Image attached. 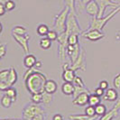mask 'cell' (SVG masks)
Listing matches in <instances>:
<instances>
[{
  "mask_svg": "<svg viewBox=\"0 0 120 120\" xmlns=\"http://www.w3.org/2000/svg\"><path fill=\"white\" fill-rule=\"evenodd\" d=\"M47 81L46 76L42 72L35 71L24 80L27 90L32 94L44 91V85Z\"/></svg>",
  "mask_w": 120,
  "mask_h": 120,
  "instance_id": "1",
  "label": "cell"
},
{
  "mask_svg": "<svg viewBox=\"0 0 120 120\" xmlns=\"http://www.w3.org/2000/svg\"><path fill=\"white\" fill-rule=\"evenodd\" d=\"M119 12H120V6H118L116 8H114L105 17H102V18L92 17L88 30H90V29H96V30H98L100 31V32H103V29L106 26V24H108V22L114 17L115 15H116Z\"/></svg>",
  "mask_w": 120,
  "mask_h": 120,
  "instance_id": "2",
  "label": "cell"
},
{
  "mask_svg": "<svg viewBox=\"0 0 120 120\" xmlns=\"http://www.w3.org/2000/svg\"><path fill=\"white\" fill-rule=\"evenodd\" d=\"M70 12H71L70 8L68 6H64V8L54 17L53 29L59 34L66 31L67 19H68V15H69Z\"/></svg>",
  "mask_w": 120,
  "mask_h": 120,
  "instance_id": "3",
  "label": "cell"
},
{
  "mask_svg": "<svg viewBox=\"0 0 120 120\" xmlns=\"http://www.w3.org/2000/svg\"><path fill=\"white\" fill-rule=\"evenodd\" d=\"M39 115H44V110L41 106H39V104L35 103L26 105L22 112V116L24 120H32Z\"/></svg>",
  "mask_w": 120,
  "mask_h": 120,
  "instance_id": "4",
  "label": "cell"
},
{
  "mask_svg": "<svg viewBox=\"0 0 120 120\" xmlns=\"http://www.w3.org/2000/svg\"><path fill=\"white\" fill-rule=\"evenodd\" d=\"M75 14L70 12L69 15H68V19H67V24H66V34L68 35L75 34H81L84 31L81 29V27L79 26V24L78 22V19Z\"/></svg>",
  "mask_w": 120,
  "mask_h": 120,
  "instance_id": "5",
  "label": "cell"
},
{
  "mask_svg": "<svg viewBox=\"0 0 120 120\" xmlns=\"http://www.w3.org/2000/svg\"><path fill=\"white\" fill-rule=\"evenodd\" d=\"M68 34L66 32L62 33L59 34V37L57 39L58 42V55L60 58V61L62 63L66 62V57H67V48H68Z\"/></svg>",
  "mask_w": 120,
  "mask_h": 120,
  "instance_id": "6",
  "label": "cell"
},
{
  "mask_svg": "<svg viewBox=\"0 0 120 120\" xmlns=\"http://www.w3.org/2000/svg\"><path fill=\"white\" fill-rule=\"evenodd\" d=\"M96 1L99 6V13H98V18H102L104 16L106 9L108 6L114 7V8L120 6V2H116V1H113V0H96Z\"/></svg>",
  "mask_w": 120,
  "mask_h": 120,
  "instance_id": "7",
  "label": "cell"
},
{
  "mask_svg": "<svg viewBox=\"0 0 120 120\" xmlns=\"http://www.w3.org/2000/svg\"><path fill=\"white\" fill-rule=\"evenodd\" d=\"M81 36L90 42H98L99 40H102L105 37V34L96 29H90V30L87 29L81 34Z\"/></svg>",
  "mask_w": 120,
  "mask_h": 120,
  "instance_id": "8",
  "label": "cell"
},
{
  "mask_svg": "<svg viewBox=\"0 0 120 120\" xmlns=\"http://www.w3.org/2000/svg\"><path fill=\"white\" fill-rule=\"evenodd\" d=\"M71 68L73 71H79V70L82 71H86V52L83 48H81L80 54L76 61L71 64Z\"/></svg>",
  "mask_w": 120,
  "mask_h": 120,
  "instance_id": "9",
  "label": "cell"
},
{
  "mask_svg": "<svg viewBox=\"0 0 120 120\" xmlns=\"http://www.w3.org/2000/svg\"><path fill=\"white\" fill-rule=\"evenodd\" d=\"M12 37L14 38V40L22 47L24 53L29 54V40H30V36L28 34H26V35H17V34H12Z\"/></svg>",
  "mask_w": 120,
  "mask_h": 120,
  "instance_id": "10",
  "label": "cell"
},
{
  "mask_svg": "<svg viewBox=\"0 0 120 120\" xmlns=\"http://www.w3.org/2000/svg\"><path fill=\"white\" fill-rule=\"evenodd\" d=\"M81 46L80 44L78 43L76 45H68V48H67V56L70 58L71 64L73 62H75L76 60L78 59V57L80 54L81 52Z\"/></svg>",
  "mask_w": 120,
  "mask_h": 120,
  "instance_id": "11",
  "label": "cell"
},
{
  "mask_svg": "<svg viewBox=\"0 0 120 120\" xmlns=\"http://www.w3.org/2000/svg\"><path fill=\"white\" fill-rule=\"evenodd\" d=\"M119 110H120V99H118L117 101H116V104L114 105V107L111 108L108 112H107L105 115H103L102 116H100V118L98 120H113L118 116Z\"/></svg>",
  "mask_w": 120,
  "mask_h": 120,
  "instance_id": "12",
  "label": "cell"
},
{
  "mask_svg": "<svg viewBox=\"0 0 120 120\" xmlns=\"http://www.w3.org/2000/svg\"><path fill=\"white\" fill-rule=\"evenodd\" d=\"M85 12L91 17H98V13H99V6L98 5L96 0H92L86 6Z\"/></svg>",
  "mask_w": 120,
  "mask_h": 120,
  "instance_id": "13",
  "label": "cell"
},
{
  "mask_svg": "<svg viewBox=\"0 0 120 120\" xmlns=\"http://www.w3.org/2000/svg\"><path fill=\"white\" fill-rule=\"evenodd\" d=\"M90 95V94H89V92H83V93L79 94L75 98H73L72 104L77 107H84L87 104H89Z\"/></svg>",
  "mask_w": 120,
  "mask_h": 120,
  "instance_id": "14",
  "label": "cell"
},
{
  "mask_svg": "<svg viewBox=\"0 0 120 120\" xmlns=\"http://www.w3.org/2000/svg\"><path fill=\"white\" fill-rule=\"evenodd\" d=\"M104 100H107V101H117L118 100V93L116 89H109L108 88L107 91H106V94L103 98Z\"/></svg>",
  "mask_w": 120,
  "mask_h": 120,
  "instance_id": "15",
  "label": "cell"
},
{
  "mask_svg": "<svg viewBox=\"0 0 120 120\" xmlns=\"http://www.w3.org/2000/svg\"><path fill=\"white\" fill-rule=\"evenodd\" d=\"M37 59L34 54H26V56L24 58V65L27 69H31L35 66Z\"/></svg>",
  "mask_w": 120,
  "mask_h": 120,
  "instance_id": "16",
  "label": "cell"
},
{
  "mask_svg": "<svg viewBox=\"0 0 120 120\" xmlns=\"http://www.w3.org/2000/svg\"><path fill=\"white\" fill-rule=\"evenodd\" d=\"M75 77V71H73L71 68H69L62 72V79L64 80V82H73Z\"/></svg>",
  "mask_w": 120,
  "mask_h": 120,
  "instance_id": "17",
  "label": "cell"
},
{
  "mask_svg": "<svg viewBox=\"0 0 120 120\" xmlns=\"http://www.w3.org/2000/svg\"><path fill=\"white\" fill-rule=\"evenodd\" d=\"M74 91H75V86L72 82H64L61 86V92L66 96L73 95Z\"/></svg>",
  "mask_w": 120,
  "mask_h": 120,
  "instance_id": "18",
  "label": "cell"
},
{
  "mask_svg": "<svg viewBox=\"0 0 120 120\" xmlns=\"http://www.w3.org/2000/svg\"><path fill=\"white\" fill-rule=\"evenodd\" d=\"M58 89V86L56 81H54L52 79H47L46 83L44 85V91L51 93V94H54Z\"/></svg>",
  "mask_w": 120,
  "mask_h": 120,
  "instance_id": "19",
  "label": "cell"
},
{
  "mask_svg": "<svg viewBox=\"0 0 120 120\" xmlns=\"http://www.w3.org/2000/svg\"><path fill=\"white\" fill-rule=\"evenodd\" d=\"M17 79H18L17 72L15 70V68H13V67L10 68V73H9V76H8L6 83L9 85L10 87H13V85L17 81Z\"/></svg>",
  "mask_w": 120,
  "mask_h": 120,
  "instance_id": "20",
  "label": "cell"
},
{
  "mask_svg": "<svg viewBox=\"0 0 120 120\" xmlns=\"http://www.w3.org/2000/svg\"><path fill=\"white\" fill-rule=\"evenodd\" d=\"M0 103H1V106L5 108H11L12 104L14 103V101L12 100V98L10 97H8L6 94H3L2 97H1V100H0Z\"/></svg>",
  "mask_w": 120,
  "mask_h": 120,
  "instance_id": "21",
  "label": "cell"
},
{
  "mask_svg": "<svg viewBox=\"0 0 120 120\" xmlns=\"http://www.w3.org/2000/svg\"><path fill=\"white\" fill-rule=\"evenodd\" d=\"M49 32H50V30H49L48 25H46V24H39V25L37 26V28H36V33H37V34L40 36H42V37L47 36Z\"/></svg>",
  "mask_w": 120,
  "mask_h": 120,
  "instance_id": "22",
  "label": "cell"
},
{
  "mask_svg": "<svg viewBox=\"0 0 120 120\" xmlns=\"http://www.w3.org/2000/svg\"><path fill=\"white\" fill-rule=\"evenodd\" d=\"M97 116H89L86 114H77V115H71L69 116V119L71 120H95Z\"/></svg>",
  "mask_w": 120,
  "mask_h": 120,
  "instance_id": "23",
  "label": "cell"
},
{
  "mask_svg": "<svg viewBox=\"0 0 120 120\" xmlns=\"http://www.w3.org/2000/svg\"><path fill=\"white\" fill-rule=\"evenodd\" d=\"M3 92H4V94H6L8 97H10L14 102L16 101V99H17V90H16V89H15L13 87H10V88H8L7 90H6Z\"/></svg>",
  "mask_w": 120,
  "mask_h": 120,
  "instance_id": "24",
  "label": "cell"
},
{
  "mask_svg": "<svg viewBox=\"0 0 120 120\" xmlns=\"http://www.w3.org/2000/svg\"><path fill=\"white\" fill-rule=\"evenodd\" d=\"M53 100V94L48 93L46 91L42 92V104L45 106H49Z\"/></svg>",
  "mask_w": 120,
  "mask_h": 120,
  "instance_id": "25",
  "label": "cell"
},
{
  "mask_svg": "<svg viewBox=\"0 0 120 120\" xmlns=\"http://www.w3.org/2000/svg\"><path fill=\"white\" fill-rule=\"evenodd\" d=\"M12 34H17V35H26L27 34V29L22 26V25H15L12 29Z\"/></svg>",
  "mask_w": 120,
  "mask_h": 120,
  "instance_id": "26",
  "label": "cell"
},
{
  "mask_svg": "<svg viewBox=\"0 0 120 120\" xmlns=\"http://www.w3.org/2000/svg\"><path fill=\"white\" fill-rule=\"evenodd\" d=\"M101 103V98L100 97H98V95H96L95 93L94 94H90V98H89V105L90 106H93V107H96L98 104Z\"/></svg>",
  "mask_w": 120,
  "mask_h": 120,
  "instance_id": "27",
  "label": "cell"
},
{
  "mask_svg": "<svg viewBox=\"0 0 120 120\" xmlns=\"http://www.w3.org/2000/svg\"><path fill=\"white\" fill-rule=\"evenodd\" d=\"M40 47L42 50H49L52 47V41L47 37H42L40 40Z\"/></svg>",
  "mask_w": 120,
  "mask_h": 120,
  "instance_id": "28",
  "label": "cell"
},
{
  "mask_svg": "<svg viewBox=\"0 0 120 120\" xmlns=\"http://www.w3.org/2000/svg\"><path fill=\"white\" fill-rule=\"evenodd\" d=\"M65 6H68L71 10V12L78 15V13L76 10V0H63Z\"/></svg>",
  "mask_w": 120,
  "mask_h": 120,
  "instance_id": "29",
  "label": "cell"
},
{
  "mask_svg": "<svg viewBox=\"0 0 120 120\" xmlns=\"http://www.w3.org/2000/svg\"><path fill=\"white\" fill-rule=\"evenodd\" d=\"M95 109H96V115L97 116H102L103 115H105L107 113V108L104 104H98V106L95 107Z\"/></svg>",
  "mask_w": 120,
  "mask_h": 120,
  "instance_id": "30",
  "label": "cell"
},
{
  "mask_svg": "<svg viewBox=\"0 0 120 120\" xmlns=\"http://www.w3.org/2000/svg\"><path fill=\"white\" fill-rule=\"evenodd\" d=\"M68 43L69 45H76L79 43V34H72L68 36Z\"/></svg>",
  "mask_w": 120,
  "mask_h": 120,
  "instance_id": "31",
  "label": "cell"
},
{
  "mask_svg": "<svg viewBox=\"0 0 120 120\" xmlns=\"http://www.w3.org/2000/svg\"><path fill=\"white\" fill-rule=\"evenodd\" d=\"M10 73V69H6V70H2L0 71V82H6L7 79Z\"/></svg>",
  "mask_w": 120,
  "mask_h": 120,
  "instance_id": "32",
  "label": "cell"
},
{
  "mask_svg": "<svg viewBox=\"0 0 120 120\" xmlns=\"http://www.w3.org/2000/svg\"><path fill=\"white\" fill-rule=\"evenodd\" d=\"M32 101L33 103H35V104L42 103V92L32 94Z\"/></svg>",
  "mask_w": 120,
  "mask_h": 120,
  "instance_id": "33",
  "label": "cell"
},
{
  "mask_svg": "<svg viewBox=\"0 0 120 120\" xmlns=\"http://www.w3.org/2000/svg\"><path fill=\"white\" fill-rule=\"evenodd\" d=\"M3 5L6 7V11H13L15 8V6H16L15 2L13 1V0H6V2H5V4H3Z\"/></svg>",
  "mask_w": 120,
  "mask_h": 120,
  "instance_id": "34",
  "label": "cell"
},
{
  "mask_svg": "<svg viewBox=\"0 0 120 120\" xmlns=\"http://www.w3.org/2000/svg\"><path fill=\"white\" fill-rule=\"evenodd\" d=\"M85 114L87 115V116H97L95 107L89 105L87 108H85Z\"/></svg>",
  "mask_w": 120,
  "mask_h": 120,
  "instance_id": "35",
  "label": "cell"
},
{
  "mask_svg": "<svg viewBox=\"0 0 120 120\" xmlns=\"http://www.w3.org/2000/svg\"><path fill=\"white\" fill-rule=\"evenodd\" d=\"M72 83L74 84V86H77V87L86 88L84 84V81L82 80V79L80 78V77H79V76H76V77H75V79H74V80H73Z\"/></svg>",
  "mask_w": 120,
  "mask_h": 120,
  "instance_id": "36",
  "label": "cell"
},
{
  "mask_svg": "<svg viewBox=\"0 0 120 120\" xmlns=\"http://www.w3.org/2000/svg\"><path fill=\"white\" fill-rule=\"evenodd\" d=\"M47 38H49L52 42V41H57V39H58V37H59V34L56 32V31H50L48 33V34H47V36H46Z\"/></svg>",
  "mask_w": 120,
  "mask_h": 120,
  "instance_id": "37",
  "label": "cell"
},
{
  "mask_svg": "<svg viewBox=\"0 0 120 120\" xmlns=\"http://www.w3.org/2000/svg\"><path fill=\"white\" fill-rule=\"evenodd\" d=\"M83 92H88V90H87V88H80V87H77V86H75V91H74V93H73V98H75L77 96H79V94H81V93H83Z\"/></svg>",
  "mask_w": 120,
  "mask_h": 120,
  "instance_id": "38",
  "label": "cell"
},
{
  "mask_svg": "<svg viewBox=\"0 0 120 120\" xmlns=\"http://www.w3.org/2000/svg\"><path fill=\"white\" fill-rule=\"evenodd\" d=\"M113 85L116 89H119L120 90V73L117 74L113 79Z\"/></svg>",
  "mask_w": 120,
  "mask_h": 120,
  "instance_id": "39",
  "label": "cell"
},
{
  "mask_svg": "<svg viewBox=\"0 0 120 120\" xmlns=\"http://www.w3.org/2000/svg\"><path fill=\"white\" fill-rule=\"evenodd\" d=\"M6 53V44L4 43H1L0 44V58H4L5 55Z\"/></svg>",
  "mask_w": 120,
  "mask_h": 120,
  "instance_id": "40",
  "label": "cell"
},
{
  "mask_svg": "<svg viewBox=\"0 0 120 120\" xmlns=\"http://www.w3.org/2000/svg\"><path fill=\"white\" fill-rule=\"evenodd\" d=\"M98 87L103 89L104 90H107L108 89V82L107 80H101L98 83Z\"/></svg>",
  "mask_w": 120,
  "mask_h": 120,
  "instance_id": "41",
  "label": "cell"
},
{
  "mask_svg": "<svg viewBox=\"0 0 120 120\" xmlns=\"http://www.w3.org/2000/svg\"><path fill=\"white\" fill-rule=\"evenodd\" d=\"M35 71V70L34 69V68H31V69H27V71H25V73H24V80H25L26 79L28 78L29 76H30L31 74H33L34 72Z\"/></svg>",
  "mask_w": 120,
  "mask_h": 120,
  "instance_id": "42",
  "label": "cell"
},
{
  "mask_svg": "<svg viewBox=\"0 0 120 120\" xmlns=\"http://www.w3.org/2000/svg\"><path fill=\"white\" fill-rule=\"evenodd\" d=\"M95 94H96V95H98V97H100V98H101V97L104 95V90L98 87V88H97L96 90H95Z\"/></svg>",
  "mask_w": 120,
  "mask_h": 120,
  "instance_id": "43",
  "label": "cell"
},
{
  "mask_svg": "<svg viewBox=\"0 0 120 120\" xmlns=\"http://www.w3.org/2000/svg\"><path fill=\"white\" fill-rule=\"evenodd\" d=\"M6 7H5V6L3 4H0V15L3 16L6 14Z\"/></svg>",
  "mask_w": 120,
  "mask_h": 120,
  "instance_id": "44",
  "label": "cell"
},
{
  "mask_svg": "<svg viewBox=\"0 0 120 120\" xmlns=\"http://www.w3.org/2000/svg\"><path fill=\"white\" fill-rule=\"evenodd\" d=\"M52 120H63V116L60 114H56L53 116Z\"/></svg>",
  "mask_w": 120,
  "mask_h": 120,
  "instance_id": "45",
  "label": "cell"
},
{
  "mask_svg": "<svg viewBox=\"0 0 120 120\" xmlns=\"http://www.w3.org/2000/svg\"><path fill=\"white\" fill-rule=\"evenodd\" d=\"M69 68H71V64H70V63H68V62L62 63V70H63V71H65V70L69 69Z\"/></svg>",
  "mask_w": 120,
  "mask_h": 120,
  "instance_id": "46",
  "label": "cell"
},
{
  "mask_svg": "<svg viewBox=\"0 0 120 120\" xmlns=\"http://www.w3.org/2000/svg\"><path fill=\"white\" fill-rule=\"evenodd\" d=\"M32 120H44V115H39L36 116L34 118H33Z\"/></svg>",
  "mask_w": 120,
  "mask_h": 120,
  "instance_id": "47",
  "label": "cell"
},
{
  "mask_svg": "<svg viewBox=\"0 0 120 120\" xmlns=\"http://www.w3.org/2000/svg\"><path fill=\"white\" fill-rule=\"evenodd\" d=\"M35 67L37 69L41 68V67H42V61H41V60H37V62H36V64H35Z\"/></svg>",
  "mask_w": 120,
  "mask_h": 120,
  "instance_id": "48",
  "label": "cell"
},
{
  "mask_svg": "<svg viewBox=\"0 0 120 120\" xmlns=\"http://www.w3.org/2000/svg\"><path fill=\"white\" fill-rule=\"evenodd\" d=\"M116 39H120V30L116 32Z\"/></svg>",
  "mask_w": 120,
  "mask_h": 120,
  "instance_id": "49",
  "label": "cell"
},
{
  "mask_svg": "<svg viewBox=\"0 0 120 120\" xmlns=\"http://www.w3.org/2000/svg\"><path fill=\"white\" fill-rule=\"evenodd\" d=\"M1 120H24V119H18V118H6V119H4V118H2Z\"/></svg>",
  "mask_w": 120,
  "mask_h": 120,
  "instance_id": "50",
  "label": "cell"
}]
</instances>
